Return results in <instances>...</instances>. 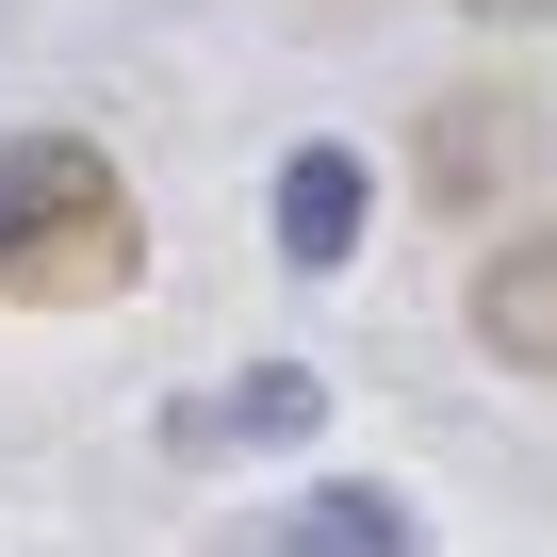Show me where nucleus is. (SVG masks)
Masks as SVG:
<instances>
[{"instance_id": "1", "label": "nucleus", "mask_w": 557, "mask_h": 557, "mask_svg": "<svg viewBox=\"0 0 557 557\" xmlns=\"http://www.w3.org/2000/svg\"><path fill=\"white\" fill-rule=\"evenodd\" d=\"M148 278V213L99 132H0V312H115Z\"/></svg>"}, {"instance_id": "2", "label": "nucleus", "mask_w": 557, "mask_h": 557, "mask_svg": "<svg viewBox=\"0 0 557 557\" xmlns=\"http://www.w3.org/2000/svg\"><path fill=\"white\" fill-rule=\"evenodd\" d=\"M312 426H329V377L312 361H246V377H213V394L164 410V459H296Z\"/></svg>"}, {"instance_id": "3", "label": "nucleus", "mask_w": 557, "mask_h": 557, "mask_svg": "<svg viewBox=\"0 0 557 557\" xmlns=\"http://www.w3.org/2000/svg\"><path fill=\"white\" fill-rule=\"evenodd\" d=\"M410 164H426L443 213H492V181L541 164V99H524V83H459V99H426V148H410Z\"/></svg>"}, {"instance_id": "4", "label": "nucleus", "mask_w": 557, "mask_h": 557, "mask_svg": "<svg viewBox=\"0 0 557 557\" xmlns=\"http://www.w3.org/2000/svg\"><path fill=\"white\" fill-rule=\"evenodd\" d=\"M459 329H475L508 377H557V213H541V230H508V246H475Z\"/></svg>"}, {"instance_id": "5", "label": "nucleus", "mask_w": 557, "mask_h": 557, "mask_svg": "<svg viewBox=\"0 0 557 557\" xmlns=\"http://www.w3.org/2000/svg\"><path fill=\"white\" fill-rule=\"evenodd\" d=\"M262 213H278V262L296 278H345L361 262V213H377V181H361V148H278V181H262Z\"/></svg>"}, {"instance_id": "6", "label": "nucleus", "mask_w": 557, "mask_h": 557, "mask_svg": "<svg viewBox=\"0 0 557 557\" xmlns=\"http://www.w3.org/2000/svg\"><path fill=\"white\" fill-rule=\"evenodd\" d=\"M230 557H426V508L394 475H329L296 492V524H230Z\"/></svg>"}, {"instance_id": "7", "label": "nucleus", "mask_w": 557, "mask_h": 557, "mask_svg": "<svg viewBox=\"0 0 557 557\" xmlns=\"http://www.w3.org/2000/svg\"><path fill=\"white\" fill-rule=\"evenodd\" d=\"M475 17H557V0H475Z\"/></svg>"}]
</instances>
